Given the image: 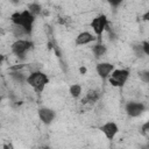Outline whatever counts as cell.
Instances as JSON below:
<instances>
[{
	"label": "cell",
	"mask_w": 149,
	"mask_h": 149,
	"mask_svg": "<svg viewBox=\"0 0 149 149\" xmlns=\"http://www.w3.org/2000/svg\"><path fill=\"white\" fill-rule=\"evenodd\" d=\"M142 19H143V20H146V21H149V10H148V12H146V13L143 14Z\"/></svg>",
	"instance_id": "obj_19"
},
{
	"label": "cell",
	"mask_w": 149,
	"mask_h": 149,
	"mask_svg": "<svg viewBox=\"0 0 149 149\" xmlns=\"http://www.w3.org/2000/svg\"><path fill=\"white\" fill-rule=\"evenodd\" d=\"M47 83H48V77L42 71L36 70V71L30 72V74H28L27 84L31 86L36 92H42Z\"/></svg>",
	"instance_id": "obj_2"
},
{
	"label": "cell",
	"mask_w": 149,
	"mask_h": 149,
	"mask_svg": "<svg viewBox=\"0 0 149 149\" xmlns=\"http://www.w3.org/2000/svg\"><path fill=\"white\" fill-rule=\"evenodd\" d=\"M37 114H38V118L42 122L49 125L54 121L55 116H56V112L51 108H48V107H42L37 111Z\"/></svg>",
	"instance_id": "obj_8"
},
{
	"label": "cell",
	"mask_w": 149,
	"mask_h": 149,
	"mask_svg": "<svg viewBox=\"0 0 149 149\" xmlns=\"http://www.w3.org/2000/svg\"><path fill=\"white\" fill-rule=\"evenodd\" d=\"M113 70H114V65L109 62H100L95 66V71H97L98 76L101 77L102 79L109 77V74Z\"/></svg>",
	"instance_id": "obj_7"
},
{
	"label": "cell",
	"mask_w": 149,
	"mask_h": 149,
	"mask_svg": "<svg viewBox=\"0 0 149 149\" xmlns=\"http://www.w3.org/2000/svg\"><path fill=\"white\" fill-rule=\"evenodd\" d=\"M100 130L105 134V136L108 139V140H113L115 137V135L118 134L119 132V127L115 122H106L104 123L101 127H100Z\"/></svg>",
	"instance_id": "obj_9"
},
{
	"label": "cell",
	"mask_w": 149,
	"mask_h": 149,
	"mask_svg": "<svg viewBox=\"0 0 149 149\" xmlns=\"http://www.w3.org/2000/svg\"><path fill=\"white\" fill-rule=\"evenodd\" d=\"M98 99H99L98 92L94 91V90H91V91H88V92L86 93V95H85V98L81 100V102H83V104H86V102L93 104V102H95Z\"/></svg>",
	"instance_id": "obj_12"
},
{
	"label": "cell",
	"mask_w": 149,
	"mask_h": 149,
	"mask_svg": "<svg viewBox=\"0 0 149 149\" xmlns=\"http://www.w3.org/2000/svg\"><path fill=\"white\" fill-rule=\"evenodd\" d=\"M146 109V106L143 102L140 101H129L126 105V112L129 116L136 118L139 115H141Z\"/></svg>",
	"instance_id": "obj_6"
},
{
	"label": "cell",
	"mask_w": 149,
	"mask_h": 149,
	"mask_svg": "<svg viewBox=\"0 0 149 149\" xmlns=\"http://www.w3.org/2000/svg\"><path fill=\"white\" fill-rule=\"evenodd\" d=\"M142 48H143V52H144V55L149 56V42L144 41V42L142 43Z\"/></svg>",
	"instance_id": "obj_16"
},
{
	"label": "cell",
	"mask_w": 149,
	"mask_h": 149,
	"mask_svg": "<svg viewBox=\"0 0 149 149\" xmlns=\"http://www.w3.org/2000/svg\"><path fill=\"white\" fill-rule=\"evenodd\" d=\"M149 130V121L148 122H146L144 125H143V127H142V132L144 133V132H148Z\"/></svg>",
	"instance_id": "obj_18"
},
{
	"label": "cell",
	"mask_w": 149,
	"mask_h": 149,
	"mask_svg": "<svg viewBox=\"0 0 149 149\" xmlns=\"http://www.w3.org/2000/svg\"><path fill=\"white\" fill-rule=\"evenodd\" d=\"M69 93L74 99L78 98V97H80V94H81V86L79 84H72L70 86V88H69Z\"/></svg>",
	"instance_id": "obj_13"
},
{
	"label": "cell",
	"mask_w": 149,
	"mask_h": 149,
	"mask_svg": "<svg viewBox=\"0 0 149 149\" xmlns=\"http://www.w3.org/2000/svg\"><path fill=\"white\" fill-rule=\"evenodd\" d=\"M28 10H29L31 14L37 15V14H40V13H41L42 7H41V5H40V3H37V2H31V3H29V5H28Z\"/></svg>",
	"instance_id": "obj_14"
},
{
	"label": "cell",
	"mask_w": 149,
	"mask_h": 149,
	"mask_svg": "<svg viewBox=\"0 0 149 149\" xmlns=\"http://www.w3.org/2000/svg\"><path fill=\"white\" fill-rule=\"evenodd\" d=\"M111 6H113V7H118L123 0H106Z\"/></svg>",
	"instance_id": "obj_17"
},
{
	"label": "cell",
	"mask_w": 149,
	"mask_h": 149,
	"mask_svg": "<svg viewBox=\"0 0 149 149\" xmlns=\"http://www.w3.org/2000/svg\"><path fill=\"white\" fill-rule=\"evenodd\" d=\"M107 24H108V21L105 15H98V16L93 17L91 21V28L94 31V34L97 35L99 42H101V35L106 30Z\"/></svg>",
	"instance_id": "obj_5"
},
{
	"label": "cell",
	"mask_w": 149,
	"mask_h": 149,
	"mask_svg": "<svg viewBox=\"0 0 149 149\" xmlns=\"http://www.w3.org/2000/svg\"><path fill=\"white\" fill-rule=\"evenodd\" d=\"M79 72H80L81 74H84V73L86 72V68H85V66H80V69H79Z\"/></svg>",
	"instance_id": "obj_20"
},
{
	"label": "cell",
	"mask_w": 149,
	"mask_h": 149,
	"mask_svg": "<svg viewBox=\"0 0 149 149\" xmlns=\"http://www.w3.org/2000/svg\"><path fill=\"white\" fill-rule=\"evenodd\" d=\"M129 78V71L126 69H116L112 71V74L109 76L108 80L112 86L121 87L126 84V81Z\"/></svg>",
	"instance_id": "obj_4"
},
{
	"label": "cell",
	"mask_w": 149,
	"mask_h": 149,
	"mask_svg": "<svg viewBox=\"0 0 149 149\" xmlns=\"http://www.w3.org/2000/svg\"><path fill=\"white\" fill-rule=\"evenodd\" d=\"M139 77L141 79V81L146 83V84H149V70H144V71H141L139 73Z\"/></svg>",
	"instance_id": "obj_15"
},
{
	"label": "cell",
	"mask_w": 149,
	"mask_h": 149,
	"mask_svg": "<svg viewBox=\"0 0 149 149\" xmlns=\"http://www.w3.org/2000/svg\"><path fill=\"white\" fill-rule=\"evenodd\" d=\"M33 43L28 40H23V38H17L16 41H14L10 45V50L13 52V55H15L19 59H24L27 52L31 49Z\"/></svg>",
	"instance_id": "obj_3"
},
{
	"label": "cell",
	"mask_w": 149,
	"mask_h": 149,
	"mask_svg": "<svg viewBox=\"0 0 149 149\" xmlns=\"http://www.w3.org/2000/svg\"><path fill=\"white\" fill-rule=\"evenodd\" d=\"M95 41V35L91 34L90 31H81L76 36V44L77 45H86L91 42Z\"/></svg>",
	"instance_id": "obj_10"
},
{
	"label": "cell",
	"mask_w": 149,
	"mask_h": 149,
	"mask_svg": "<svg viewBox=\"0 0 149 149\" xmlns=\"http://www.w3.org/2000/svg\"><path fill=\"white\" fill-rule=\"evenodd\" d=\"M34 16H35L34 14H31L28 9H26V10H23L21 13H19V12L13 13L12 16H10V19H12V22L14 24H17V26L23 27L24 30L27 31V34L29 35L31 33V30H33V23L35 21V17Z\"/></svg>",
	"instance_id": "obj_1"
},
{
	"label": "cell",
	"mask_w": 149,
	"mask_h": 149,
	"mask_svg": "<svg viewBox=\"0 0 149 149\" xmlns=\"http://www.w3.org/2000/svg\"><path fill=\"white\" fill-rule=\"evenodd\" d=\"M106 51H107V48H106V45L102 44L101 42L97 43V44L93 45V48H92V52H93V55H94L97 58L102 57V56L106 54Z\"/></svg>",
	"instance_id": "obj_11"
}]
</instances>
